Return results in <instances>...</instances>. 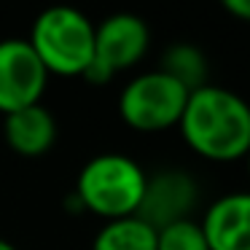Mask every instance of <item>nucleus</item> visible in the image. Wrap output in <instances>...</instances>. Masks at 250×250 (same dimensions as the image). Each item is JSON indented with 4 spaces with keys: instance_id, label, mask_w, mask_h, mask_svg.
Returning <instances> with one entry per match:
<instances>
[{
    "instance_id": "obj_10",
    "label": "nucleus",
    "mask_w": 250,
    "mask_h": 250,
    "mask_svg": "<svg viewBox=\"0 0 250 250\" xmlns=\"http://www.w3.org/2000/svg\"><path fill=\"white\" fill-rule=\"evenodd\" d=\"M92 250H156V229L137 215L105 221L92 242Z\"/></svg>"
},
{
    "instance_id": "obj_14",
    "label": "nucleus",
    "mask_w": 250,
    "mask_h": 250,
    "mask_svg": "<svg viewBox=\"0 0 250 250\" xmlns=\"http://www.w3.org/2000/svg\"><path fill=\"white\" fill-rule=\"evenodd\" d=\"M0 250H17V248H14V245L8 242V239H3V237H0Z\"/></svg>"
},
{
    "instance_id": "obj_3",
    "label": "nucleus",
    "mask_w": 250,
    "mask_h": 250,
    "mask_svg": "<svg viewBox=\"0 0 250 250\" xmlns=\"http://www.w3.org/2000/svg\"><path fill=\"white\" fill-rule=\"evenodd\" d=\"M27 43L49 76L81 78L94 60V24L76 8L54 6L33 22Z\"/></svg>"
},
{
    "instance_id": "obj_2",
    "label": "nucleus",
    "mask_w": 250,
    "mask_h": 250,
    "mask_svg": "<svg viewBox=\"0 0 250 250\" xmlns=\"http://www.w3.org/2000/svg\"><path fill=\"white\" fill-rule=\"evenodd\" d=\"M146 169L124 153H100L78 172L76 199L83 210L116 221L137 212L146 191Z\"/></svg>"
},
{
    "instance_id": "obj_13",
    "label": "nucleus",
    "mask_w": 250,
    "mask_h": 250,
    "mask_svg": "<svg viewBox=\"0 0 250 250\" xmlns=\"http://www.w3.org/2000/svg\"><path fill=\"white\" fill-rule=\"evenodd\" d=\"M223 8L229 14H234L237 19L250 22V0H223Z\"/></svg>"
},
{
    "instance_id": "obj_8",
    "label": "nucleus",
    "mask_w": 250,
    "mask_h": 250,
    "mask_svg": "<svg viewBox=\"0 0 250 250\" xmlns=\"http://www.w3.org/2000/svg\"><path fill=\"white\" fill-rule=\"evenodd\" d=\"M199 223L210 250H250V191L218 196Z\"/></svg>"
},
{
    "instance_id": "obj_11",
    "label": "nucleus",
    "mask_w": 250,
    "mask_h": 250,
    "mask_svg": "<svg viewBox=\"0 0 250 250\" xmlns=\"http://www.w3.org/2000/svg\"><path fill=\"white\" fill-rule=\"evenodd\" d=\"M162 73H167L172 81H178L186 92L207 86V57L194 43H175L162 57Z\"/></svg>"
},
{
    "instance_id": "obj_5",
    "label": "nucleus",
    "mask_w": 250,
    "mask_h": 250,
    "mask_svg": "<svg viewBox=\"0 0 250 250\" xmlns=\"http://www.w3.org/2000/svg\"><path fill=\"white\" fill-rule=\"evenodd\" d=\"M49 73L35 57L27 38L0 41V113L30 108L41 103Z\"/></svg>"
},
{
    "instance_id": "obj_12",
    "label": "nucleus",
    "mask_w": 250,
    "mask_h": 250,
    "mask_svg": "<svg viewBox=\"0 0 250 250\" xmlns=\"http://www.w3.org/2000/svg\"><path fill=\"white\" fill-rule=\"evenodd\" d=\"M156 250H210L202 231V223L196 221H178L172 226H164L156 231Z\"/></svg>"
},
{
    "instance_id": "obj_1",
    "label": "nucleus",
    "mask_w": 250,
    "mask_h": 250,
    "mask_svg": "<svg viewBox=\"0 0 250 250\" xmlns=\"http://www.w3.org/2000/svg\"><path fill=\"white\" fill-rule=\"evenodd\" d=\"M180 135L210 162H234L250 153V105L226 86L196 89L178 121Z\"/></svg>"
},
{
    "instance_id": "obj_6",
    "label": "nucleus",
    "mask_w": 250,
    "mask_h": 250,
    "mask_svg": "<svg viewBox=\"0 0 250 250\" xmlns=\"http://www.w3.org/2000/svg\"><path fill=\"white\" fill-rule=\"evenodd\" d=\"M196 199H199V186L186 169H159L146 178V191L135 215L159 231L178 221H188Z\"/></svg>"
},
{
    "instance_id": "obj_15",
    "label": "nucleus",
    "mask_w": 250,
    "mask_h": 250,
    "mask_svg": "<svg viewBox=\"0 0 250 250\" xmlns=\"http://www.w3.org/2000/svg\"><path fill=\"white\" fill-rule=\"evenodd\" d=\"M248 169H250V153H248Z\"/></svg>"
},
{
    "instance_id": "obj_9",
    "label": "nucleus",
    "mask_w": 250,
    "mask_h": 250,
    "mask_svg": "<svg viewBox=\"0 0 250 250\" xmlns=\"http://www.w3.org/2000/svg\"><path fill=\"white\" fill-rule=\"evenodd\" d=\"M3 135H6V143L11 146V151H17L19 156H43L46 151H51L57 140V119L41 103L30 105V108L14 110L6 116Z\"/></svg>"
},
{
    "instance_id": "obj_4",
    "label": "nucleus",
    "mask_w": 250,
    "mask_h": 250,
    "mask_svg": "<svg viewBox=\"0 0 250 250\" xmlns=\"http://www.w3.org/2000/svg\"><path fill=\"white\" fill-rule=\"evenodd\" d=\"M188 92L162 70H148L132 78L119 97L124 124L137 132H162L180 121Z\"/></svg>"
},
{
    "instance_id": "obj_7",
    "label": "nucleus",
    "mask_w": 250,
    "mask_h": 250,
    "mask_svg": "<svg viewBox=\"0 0 250 250\" xmlns=\"http://www.w3.org/2000/svg\"><path fill=\"white\" fill-rule=\"evenodd\" d=\"M151 33L148 24L135 14H113L94 27V62L110 76L129 70L146 57Z\"/></svg>"
}]
</instances>
